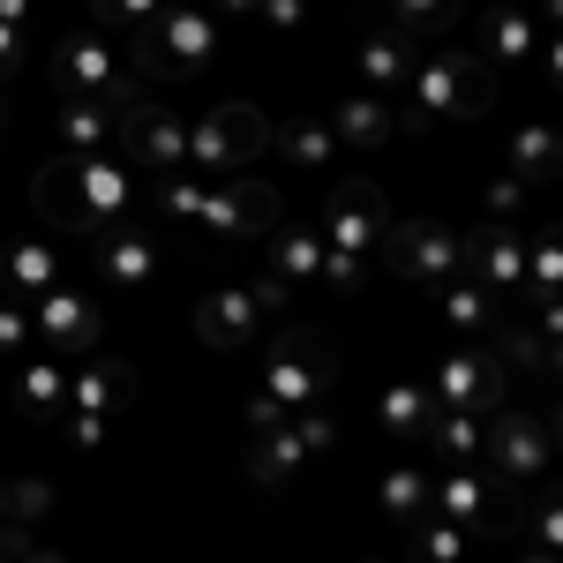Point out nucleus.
<instances>
[{
  "mask_svg": "<svg viewBox=\"0 0 563 563\" xmlns=\"http://www.w3.org/2000/svg\"><path fill=\"white\" fill-rule=\"evenodd\" d=\"M459 23V0H390V31L406 38H443Z\"/></svg>",
  "mask_w": 563,
  "mask_h": 563,
  "instance_id": "35",
  "label": "nucleus"
},
{
  "mask_svg": "<svg viewBox=\"0 0 563 563\" xmlns=\"http://www.w3.org/2000/svg\"><path fill=\"white\" fill-rule=\"evenodd\" d=\"M511 563H556V556H549V549H519Z\"/></svg>",
  "mask_w": 563,
  "mask_h": 563,
  "instance_id": "52",
  "label": "nucleus"
},
{
  "mask_svg": "<svg viewBox=\"0 0 563 563\" xmlns=\"http://www.w3.org/2000/svg\"><path fill=\"white\" fill-rule=\"evenodd\" d=\"M271 278L278 286H316L323 278V233L316 225H271Z\"/></svg>",
  "mask_w": 563,
  "mask_h": 563,
  "instance_id": "24",
  "label": "nucleus"
},
{
  "mask_svg": "<svg viewBox=\"0 0 563 563\" xmlns=\"http://www.w3.org/2000/svg\"><path fill=\"white\" fill-rule=\"evenodd\" d=\"M429 481H435V466H413V459L384 466V481H376V511H384L390 526L429 519Z\"/></svg>",
  "mask_w": 563,
  "mask_h": 563,
  "instance_id": "26",
  "label": "nucleus"
},
{
  "mask_svg": "<svg viewBox=\"0 0 563 563\" xmlns=\"http://www.w3.org/2000/svg\"><path fill=\"white\" fill-rule=\"evenodd\" d=\"M23 549H31L23 533H0V563H15V556H23Z\"/></svg>",
  "mask_w": 563,
  "mask_h": 563,
  "instance_id": "48",
  "label": "nucleus"
},
{
  "mask_svg": "<svg viewBox=\"0 0 563 563\" xmlns=\"http://www.w3.org/2000/svg\"><path fill=\"white\" fill-rule=\"evenodd\" d=\"M256 23L278 31V38H294V31H308V0H256Z\"/></svg>",
  "mask_w": 563,
  "mask_h": 563,
  "instance_id": "42",
  "label": "nucleus"
},
{
  "mask_svg": "<svg viewBox=\"0 0 563 563\" xmlns=\"http://www.w3.org/2000/svg\"><path fill=\"white\" fill-rule=\"evenodd\" d=\"M294 435L308 443V459H323V451H339V443H346V429H339V413H323V406H308V413H294Z\"/></svg>",
  "mask_w": 563,
  "mask_h": 563,
  "instance_id": "41",
  "label": "nucleus"
},
{
  "mask_svg": "<svg viewBox=\"0 0 563 563\" xmlns=\"http://www.w3.org/2000/svg\"><path fill=\"white\" fill-rule=\"evenodd\" d=\"M90 271H98V286H151L158 278V233L135 218L90 233Z\"/></svg>",
  "mask_w": 563,
  "mask_h": 563,
  "instance_id": "17",
  "label": "nucleus"
},
{
  "mask_svg": "<svg viewBox=\"0 0 563 563\" xmlns=\"http://www.w3.org/2000/svg\"><path fill=\"white\" fill-rule=\"evenodd\" d=\"M301 474H308V443L294 435V421L256 429V443H249V481L256 488H278V481H301Z\"/></svg>",
  "mask_w": 563,
  "mask_h": 563,
  "instance_id": "25",
  "label": "nucleus"
},
{
  "mask_svg": "<svg viewBox=\"0 0 563 563\" xmlns=\"http://www.w3.org/2000/svg\"><path fill=\"white\" fill-rule=\"evenodd\" d=\"M398 129H435V121H481L488 113V68H481L466 45H421L413 53V76L390 98Z\"/></svg>",
  "mask_w": 563,
  "mask_h": 563,
  "instance_id": "2",
  "label": "nucleus"
},
{
  "mask_svg": "<svg viewBox=\"0 0 563 563\" xmlns=\"http://www.w3.org/2000/svg\"><path fill=\"white\" fill-rule=\"evenodd\" d=\"M466 278L511 301L526 286V225H488L481 218V233H466Z\"/></svg>",
  "mask_w": 563,
  "mask_h": 563,
  "instance_id": "18",
  "label": "nucleus"
},
{
  "mask_svg": "<svg viewBox=\"0 0 563 563\" xmlns=\"http://www.w3.org/2000/svg\"><path fill=\"white\" fill-rule=\"evenodd\" d=\"M435 316H443V331H451L459 346H496V339H504V294H488L474 278L435 286Z\"/></svg>",
  "mask_w": 563,
  "mask_h": 563,
  "instance_id": "19",
  "label": "nucleus"
},
{
  "mask_svg": "<svg viewBox=\"0 0 563 563\" xmlns=\"http://www.w3.org/2000/svg\"><path fill=\"white\" fill-rule=\"evenodd\" d=\"M60 429H68V443H84V451H90V443H106V429H98V421H60Z\"/></svg>",
  "mask_w": 563,
  "mask_h": 563,
  "instance_id": "47",
  "label": "nucleus"
},
{
  "mask_svg": "<svg viewBox=\"0 0 563 563\" xmlns=\"http://www.w3.org/2000/svg\"><path fill=\"white\" fill-rule=\"evenodd\" d=\"M384 263H398V278H406V286L435 294V286L466 278V233H459V225H443V218H398V225H390Z\"/></svg>",
  "mask_w": 563,
  "mask_h": 563,
  "instance_id": "9",
  "label": "nucleus"
},
{
  "mask_svg": "<svg viewBox=\"0 0 563 563\" xmlns=\"http://www.w3.org/2000/svg\"><path fill=\"white\" fill-rule=\"evenodd\" d=\"M174 0H90V23L106 31V38H121V45H135L158 15H166Z\"/></svg>",
  "mask_w": 563,
  "mask_h": 563,
  "instance_id": "32",
  "label": "nucleus"
},
{
  "mask_svg": "<svg viewBox=\"0 0 563 563\" xmlns=\"http://www.w3.org/2000/svg\"><path fill=\"white\" fill-rule=\"evenodd\" d=\"M323 390H331L323 346H316L308 331H286L278 346H263V390L249 398V429L294 421V413H308V406H323Z\"/></svg>",
  "mask_w": 563,
  "mask_h": 563,
  "instance_id": "5",
  "label": "nucleus"
},
{
  "mask_svg": "<svg viewBox=\"0 0 563 563\" xmlns=\"http://www.w3.org/2000/svg\"><path fill=\"white\" fill-rule=\"evenodd\" d=\"M429 421H435L429 384H390L384 398H376V429L398 435V443H421V435H429Z\"/></svg>",
  "mask_w": 563,
  "mask_h": 563,
  "instance_id": "30",
  "label": "nucleus"
},
{
  "mask_svg": "<svg viewBox=\"0 0 563 563\" xmlns=\"http://www.w3.org/2000/svg\"><path fill=\"white\" fill-rule=\"evenodd\" d=\"M413 53H421V45L406 38V31H368V38L353 45L361 90H376V98H398V84L413 76Z\"/></svg>",
  "mask_w": 563,
  "mask_h": 563,
  "instance_id": "23",
  "label": "nucleus"
},
{
  "mask_svg": "<svg viewBox=\"0 0 563 563\" xmlns=\"http://www.w3.org/2000/svg\"><path fill=\"white\" fill-rule=\"evenodd\" d=\"M31 331H38V353H98L106 339V316L90 301L84 286H45L38 301H31Z\"/></svg>",
  "mask_w": 563,
  "mask_h": 563,
  "instance_id": "14",
  "label": "nucleus"
},
{
  "mask_svg": "<svg viewBox=\"0 0 563 563\" xmlns=\"http://www.w3.org/2000/svg\"><path fill=\"white\" fill-rule=\"evenodd\" d=\"M526 218V180H496V188H488V225H519Z\"/></svg>",
  "mask_w": 563,
  "mask_h": 563,
  "instance_id": "43",
  "label": "nucleus"
},
{
  "mask_svg": "<svg viewBox=\"0 0 563 563\" xmlns=\"http://www.w3.org/2000/svg\"><path fill=\"white\" fill-rule=\"evenodd\" d=\"M526 533H533V549H549V556L563 549V504H556V496H541V504H533Z\"/></svg>",
  "mask_w": 563,
  "mask_h": 563,
  "instance_id": "44",
  "label": "nucleus"
},
{
  "mask_svg": "<svg viewBox=\"0 0 563 563\" xmlns=\"http://www.w3.org/2000/svg\"><path fill=\"white\" fill-rule=\"evenodd\" d=\"M406 533H413V563H466V541H474L451 519H413Z\"/></svg>",
  "mask_w": 563,
  "mask_h": 563,
  "instance_id": "36",
  "label": "nucleus"
},
{
  "mask_svg": "<svg viewBox=\"0 0 563 563\" xmlns=\"http://www.w3.org/2000/svg\"><path fill=\"white\" fill-rule=\"evenodd\" d=\"M368 563H376V556H368Z\"/></svg>",
  "mask_w": 563,
  "mask_h": 563,
  "instance_id": "53",
  "label": "nucleus"
},
{
  "mask_svg": "<svg viewBox=\"0 0 563 563\" xmlns=\"http://www.w3.org/2000/svg\"><path fill=\"white\" fill-rule=\"evenodd\" d=\"M60 398H68V353H38V361L15 368V406H23L31 421H53Z\"/></svg>",
  "mask_w": 563,
  "mask_h": 563,
  "instance_id": "27",
  "label": "nucleus"
},
{
  "mask_svg": "<svg viewBox=\"0 0 563 563\" xmlns=\"http://www.w3.org/2000/svg\"><path fill=\"white\" fill-rule=\"evenodd\" d=\"M23 68H31V31H8L0 23V84H15Z\"/></svg>",
  "mask_w": 563,
  "mask_h": 563,
  "instance_id": "45",
  "label": "nucleus"
},
{
  "mask_svg": "<svg viewBox=\"0 0 563 563\" xmlns=\"http://www.w3.org/2000/svg\"><path fill=\"white\" fill-rule=\"evenodd\" d=\"M429 398H435V406H459V413H496V406L511 398V361H504V353H488V346L435 353Z\"/></svg>",
  "mask_w": 563,
  "mask_h": 563,
  "instance_id": "10",
  "label": "nucleus"
},
{
  "mask_svg": "<svg viewBox=\"0 0 563 563\" xmlns=\"http://www.w3.org/2000/svg\"><path fill=\"white\" fill-rule=\"evenodd\" d=\"M0 23H8V31H31V23H38V0H0Z\"/></svg>",
  "mask_w": 563,
  "mask_h": 563,
  "instance_id": "46",
  "label": "nucleus"
},
{
  "mask_svg": "<svg viewBox=\"0 0 563 563\" xmlns=\"http://www.w3.org/2000/svg\"><path fill=\"white\" fill-rule=\"evenodd\" d=\"M60 249L38 241V233H23V241H8L0 249V286H8V301H38L45 286H60Z\"/></svg>",
  "mask_w": 563,
  "mask_h": 563,
  "instance_id": "22",
  "label": "nucleus"
},
{
  "mask_svg": "<svg viewBox=\"0 0 563 563\" xmlns=\"http://www.w3.org/2000/svg\"><path fill=\"white\" fill-rule=\"evenodd\" d=\"M390 203H384V188L376 180H339L331 188V203H323V241L331 249H346V256H368V263H384V249H390Z\"/></svg>",
  "mask_w": 563,
  "mask_h": 563,
  "instance_id": "11",
  "label": "nucleus"
},
{
  "mask_svg": "<svg viewBox=\"0 0 563 563\" xmlns=\"http://www.w3.org/2000/svg\"><path fill=\"white\" fill-rule=\"evenodd\" d=\"M481 466L504 481V488H533V481L556 466V421L541 406H496L488 413V443H481Z\"/></svg>",
  "mask_w": 563,
  "mask_h": 563,
  "instance_id": "8",
  "label": "nucleus"
},
{
  "mask_svg": "<svg viewBox=\"0 0 563 563\" xmlns=\"http://www.w3.org/2000/svg\"><path fill=\"white\" fill-rule=\"evenodd\" d=\"M376 271H384V263L346 256V249H331V241H323V278H316V286H339V294H361V286L376 278Z\"/></svg>",
  "mask_w": 563,
  "mask_h": 563,
  "instance_id": "39",
  "label": "nucleus"
},
{
  "mask_svg": "<svg viewBox=\"0 0 563 563\" xmlns=\"http://www.w3.org/2000/svg\"><path fill=\"white\" fill-rule=\"evenodd\" d=\"M556 278H563V256H556V233L541 225L533 241H526V286L519 294H533V301H556Z\"/></svg>",
  "mask_w": 563,
  "mask_h": 563,
  "instance_id": "37",
  "label": "nucleus"
},
{
  "mask_svg": "<svg viewBox=\"0 0 563 563\" xmlns=\"http://www.w3.org/2000/svg\"><path fill=\"white\" fill-rule=\"evenodd\" d=\"M421 443H435L443 466H481V443H488V413H459V406H435V421Z\"/></svg>",
  "mask_w": 563,
  "mask_h": 563,
  "instance_id": "28",
  "label": "nucleus"
},
{
  "mask_svg": "<svg viewBox=\"0 0 563 563\" xmlns=\"http://www.w3.org/2000/svg\"><path fill=\"white\" fill-rule=\"evenodd\" d=\"M8 481H15V474L0 466V533H8Z\"/></svg>",
  "mask_w": 563,
  "mask_h": 563,
  "instance_id": "50",
  "label": "nucleus"
},
{
  "mask_svg": "<svg viewBox=\"0 0 563 563\" xmlns=\"http://www.w3.org/2000/svg\"><path fill=\"white\" fill-rule=\"evenodd\" d=\"M129 398H135L129 361H113V353H76V361H68V398H60L53 421H98V429H106Z\"/></svg>",
  "mask_w": 563,
  "mask_h": 563,
  "instance_id": "13",
  "label": "nucleus"
},
{
  "mask_svg": "<svg viewBox=\"0 0 563 563\" xmlns=\"http://www.w3.org/2000/svg\"><path fill=\"white\" fill-rule=\"evenodd\" d=\"M121 143H129V166L180 174V158H188V113L158 106V98H135L129 113H121Z\"/></svg>",
  "mask_w": 563,
  "mask_h": 563,
  "instance_id": "16",
  "label": "nucleus"
},
{
  "mask_svg": "<svg viewBox=\"0 0 563 563\" xmlns=\"http://www.w3.org/2000/svg\"><path fill=\"white\" fill-rule=\"evenodd\" d=\"M53 84H60V98H84V106H106V113H129L135 98H151L129 45L106 38V31H76V38L53 45Z\"/></svg>",
  "mask_w": 563,
  "mask_h": 563,
  "instance_id": "3",
  "label": "nucleus"
},
{
  "mask_svg": "<svg viewBox=\"0 0 563 563\" xmlns=\"http://www.w3.org/2000/svg\"><path fill=\"white\" fill-rule=\"evenodd\" d=\"M323 121L339 135V151H361V158H376L390 135H398V113H390V98H376V90H346Z\"/></svg>",
  "mask_w": 563,
  "mask_h": 563,
  "instance_id": "20",
  "label": "nucleus"
},
{
  "mask_svg": "<svg viewBox=\"0 0 563 563\" xmlns=\"http://www.w3.org/2000/svg\"><path fill=\"white\" fill-rule=\"evenodd\" d=\"M45 511H53V488H45L38 474H15V481H8V533H23V526H38Z\"/></svg>",
  "mask_w": 563,
  "mask_h": 563,
  "instance_id": "38",
  "label": "nucleus"
},
{
  "mask_svg": "<svg viewBox=\"0 0 563 563\" xmlns=\"http://www.w3.org/2000/svg\"><path fill=\"white\" fill-rule=\"evenodd\" d=\"M526 53H541V23L533 15H519V0H488L481 8V68L496 60V68H519Z\"/></svg>",
  "mask_w": 563,
  "mask_h": 563,
  "instance_id": "21",
  "label": "nucleus"
},
{
  "mask_svg": "<svg viewBox=\"0 0 563 563\" xmlns=\"http://www.w3.org/2000/svg\"><path fill=\"white\" fill-rule=\"evenodd\" d=\"M203 188L211 180L203 174H158V188H151V218H166V225H196V211H203Z\"/></svg>",
  "mask_w": 563,
  "mask_h": 563,
  "instance_id": "33",
  "label": "nucleus"
},
{
  "mask_svg": "<svg viewBox=\"0 0 563 563\" xmlns=\"http://www.w3.org/2000/svg\"><path fill=\"white\" fill-rule=\"evenodd\" d=\"M549 174H556V129H549V121H526V129L511 135V180L533 188V180H549Z\"/></svg>",
  "mask_w": 563,
  "mask_h": 563,
  "instance_id": "34",
  "label": "nucleus"
},
{
  "mask_svg": "<svg viewBox=\"0 0 563 563\" xmlns=\"http://www.w3.org/2000/svg\"><path fill=\"white\" fill-rule=\"evenodd\" d=\"M278 196L263 188V180H249V174H225V180H211L203 188V211H196V225H211L218 241H256V233H271L278 225Z\"/></svg>",
  "mask_w": 563,
  "mask_h": 563,
  "instance_id": "15",
  "label": "nucleus"
},
{
  "mask_svg": "<svg viewBox=\"0 0 563 563\" xmlns=\"http://www.w3.org/2000/svg\"><path fill=\"white\" fill-rule=\"evenodd\" d=\"M129 60H135L143 84H188V76H203V68L218 60V8L174 0V8L129 45Z\"/></svg>",
  "mask_w": 563,
  "mask_h": 563,
  "instance_id": "4",
  "label": "nucleus"
},
{
  "mask_svg": "<svg viewBox=\"0 0 563 563\" xmlns=\"http://www.w3.org/2000/svg\"><path fill=\"white\" fill-rule=\"evenodd\" d=\"M271 143H278L286 166H339V135L323 113H294L286 129H271Z\"/></svg>",
  "mask_w": 563,
  "mask_h": 563,
  "instance_id": "31",
  "label": "nucleus"
},
{
  "mask_svg": "<svg viewBox=\"0 0 563 563\" xmlns=\"http://www.w3.org/2000/svg\"><path fill=\"white\" fill-rule=\"evenodd\" d=\"M218 8H225V15H256V0H218Z\"/></svg>",
  "mask_w": 563,
  "mask_h": 563,
  "instance_id": "51",
  "label": "nucleus"
},
{
  "mask_svg": "<svg viewBox=\"0 0 563 563\" xmlns=\"http://www.w3.org/2000/svg\"><path fill=\"white\" fill-rule=\"evenodd\" d=\"M263 151H271V121L249 98H225V106L188 113V158L180 166L203 180H225V174H241V166H256Z\"/></svg>",
  "mask_w": 563,
  "mask_h": 563,
  "instance_id": "7",
  "label": "nucleus"
},
{
  "mask_svg": "<svg viewBox=\"0 0 563 563\" xmlns=\"http://www.w3.org/2000/svg\"><path fill=\"white\" fill-rule=\"evenodd\" d=\"M286 301H294V286H278L271 271L263 278H241V286H218V294L196 301V339L211 353H249V346L271 339V323L286 316Z\"/></svg>",
  "mask_w": 563,
  "mask_h": 563,
  "instance_id": "6",
  "label": "nucleus"
},
{
  "mask_svg": "<svg viewBox=\"0 0 563 563\" xmlns=\"http://www.w3.org/2000/svg\"><path fill=\"white\" fill-rule=\"evenodd\" d=\"M143 174L113 151H90V158H53L38 174V211L60 233H106V225H129L143 211Z\"/></svg>",
  "mask_w": 563,
  "mask_h": 563,
  "instance_id": "1",
  "label": "nucleus"
},
{
  "mask_svg": "<svg viewBox=\"0 0 563 563\" xmlns=\"http://www.w3.org/2000/svg\"><path fill=\"white\" fill-rule=\"evenodd\" d=\"M429 519H451L459 533H504V519H511L504 481L488 466H443L429 481Z\"/></svg>",
  "mask_w": 563,
  "mask_h": 563,
  "instance_id": "12",
  "label": "nucleus"
},
{
  "mask_svg": "<svg viewBox=\"0 0 563 563\" xmlns=\"http://www.w3.org/2000/svg\"><path fill=\"white\" fill-rule=\"evenodd\" d=\"M15 563H68V556H53V549H23Z\"/></svg>",
  "mask_w": 563,
  "mask_h": 563,
  "instance_id": "49",
  "label": "nucleus"
},
{
  "mask_svg": "<svg viewBox=\"0 0 563 563\" xmlns=\"http://www.w3.org/2000/svg\"><path fill=\"white\" fill-rule=\"evenodd\" d=\"M113 121H121V113H106V106H84V98H60V113H53V135H60V158H90V151H106V143H113Z\"/></svg>",
  "mask_w": 563,
  "mask_h": 563,
  "instance_id": "29",
  "label": "nucleus"
},
{
  "mask_svg": "<svg viewBox=\"0 0 563 563\" xmlns=\"http://www.w3.org/2000/svg\"><path fill=\"white\" fill-rule=\"evenodd\" d=\"M31 346H38V331H31V301H8V294H0V361H23Z\"/></svg>",
  "mask_w": 563,
  "mask_h": 563,
  "instance_id": "40",
  "label": "nucleus"
}]
</instances>
